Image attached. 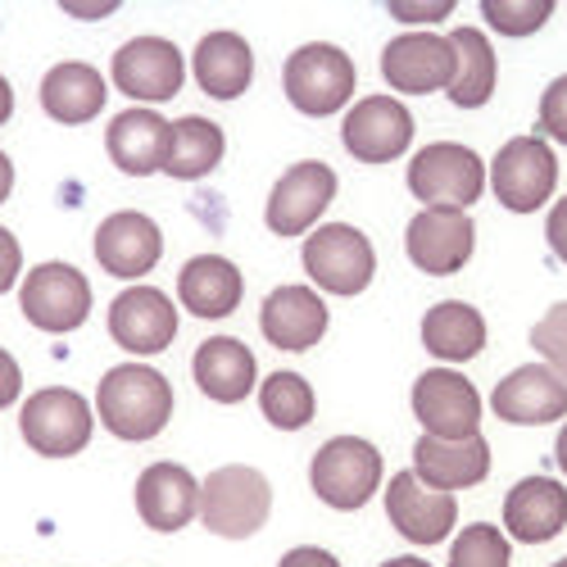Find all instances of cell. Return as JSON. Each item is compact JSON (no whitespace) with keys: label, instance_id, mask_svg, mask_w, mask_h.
Wrapping results in <instances>:
<instances>
[{"label":"cell","instance_id":"6da1fadb","mask_svg":"<svg viewBox=\"0 0 567 567\" xmlns=\"http://www.w3.org/2000/svg\"><path fill=\"white\" fill-rule=\"evenodd\" d=\"M96 409L118 441H151L173 417V386L164 372L146 363H118L101 377Z\"/></svg>","mask_w":567,"mask_h":567},{"label":"cell","instance_id":"7a4b0ae2","mask_svg":"<svg viewBox=\"0 0 567 567\" xmlns=\"http://www.w3.org/2000/svg\"><path fill=\"white\" fill-rule=\"evenodd\" d=\"M272 513V486L259 467L227 463L200 482V523L223 540L255 536Z\"/></svg>","mask_w":567,"mask_h":567},{"label":"cell","instance_id":"3957f363","mask_svg":"<svg viewBox=\"0 0 567 567\" xmlns=\"http://www.w3.org/2000/svg\"><path fill=\"white\" fill-rule=\"evenodd\" d=\"M486 186V164L472 146L458 141H436V146L417 151L409 164V192L422 200V209H458L482 196Z\"/></svg>","mask_w":567,"mask_h":567},{"label":"cell","instance_id":"277c9868","mask_svg":"<svg viewBox=\"0 0 567 567\" xmlns=\"http://www.w3.org/2000/svg\"><path fill=\"white\" fill-rule=\"evenodd\" d=\"M281 86H287V101L300 114H337L354 96V60L332 41H309L281 69Z\"/></svg>","mask_w":567,"mask_h":567},{"label":"cell","instance_id":"5b68a950","mask_svg":"<svg viewBox=\"0 0 567 567\" xmlns=\"http://www.w3.org/2000/svg\"><path fill=\"white\" fill-rule=\"evenodd\" d=\"M309 482L327 508L354 513L377 495V486H382V454H377V445L363 436H332L313 454Z\"/></svg>","mask_w":567,"mask_h":567},{"label":"cell","instance_id":"8992f818","mask_svg":"<svg viewBox=\"0 0 567 567\" xmlns=\"http://www.w3.org/2000/svg\"><path fill=\"white\" fill-rule=\"evenodd\" d=\"M305 272L327 296H359L377 272L372 241L350 223H327L313 236H305Z\"/></svg>","mask_w":567,"mask_h":567},{"label":"cell","instance_id":"52a82bcc","mask_svg":"<svg viewBox=\"0 0 567 567\" xmlns=\"http://www.w3.org/2000/svg\"><path fill=\"white\" fill-rule=\"evenodd\" d=\"M491 186L495 200L513 214H536L558 186V159L545 146V136H513L499 146L491 164Z\"/></svg>","mask_w":567,"mask_h":567},{"label":"cell","instance_id":"ba28073f","mask_svg":"<svg viewBox=\"0 0 567 567\" xmlns=\"http://www.w3.org/2000/svg\"><path fill=\"white\" fill-rule=\"evenodd\" d=\"M413 413L422 436L436 441H467L482 432V395L454 368H432L413 382Z\"/></svg>","mask_w":567,"mask_h":567},{"label":"cell","instance_id":"9c48e42d","mask_svg":"<svg viewBox=\"0 0 567 567\" xmlns=\"http://www.w3.org/2000/svg\"><path fill=\"white\" fill-rule=\"evenodd\" d=\"M91 404L69 391V386H45L37 391L23 413H19V427H23V441L45 454V458H69L78 450H86L91 441Z\"/></svg>","mask_w":567,"mask_h":567},{"label":"cell","instance_id":"30bf717a","mask_svg":"<svg viewBox=\"0 0 567 567\" xmlns=\"http://www.w3.org/2000/svg\"><path fill=\"white\" fill-rule=\"evenodd\" d=\"M19 305L32 327H41V332H51V337H64L73 327H82L91 313V281L73 264H37L23 277Z\"/></svg>","mask_w":567,"mask_h":567},{"label":"cell","instance_id":"8fae6325","mask_svg":"<svg viewBox=\"0 0 567 567\" xmlns=\"http://www.w3.org/2000/svg\"><path fill=\"white\" fill-rule=\"evenodd\" d=\"M182 82H186V64L168 37H132L114 55V86L132 101L146 105L173 101Z\"/></svg>","mask_w":567,"mask_h":567},{"label":"cell","instance_id":"7c38bea8","mask_svg":"<svg viewBox=\"0 0 567 567\" xmlns=\"http://www.w3.org/2000/svg\"><path fill=\"white\" fill-rule=\"evenodd\" d=\"M337 196V173L332 164H318V159H305V164H291V173H281L272 196H268V231L277 236H305Z\"/></svg>","mask_w":567,"mask_h":567},{"label":"cell","instance_id":"4fadbf2b","mask_svg":"<svg viewBox=\"0 0 567 567\" xmlns=\"http://www.w3.org/2000/svg\"><path fill=\"white\" fill-rule=\"evenodd\" d=\"M454 69H458V55L450 37H436V32H409V37H395L382 55V73L395 91L404 96H432V91H450L454 82Z\"/></svg>","mask_w":567,"mask_h":567},{"label":"cell","instance_id":"5bb4252c","mask_svg":"<svg viewBox=\"0 0 567 567\" xmlns=\"http://www.w3.org/2000/svg\"><path fill=\"white\" fill-rule=\"evenodd\" d=\"M491 409L513 427H545V422L567 417V382L549 363H523L495 386Z\"/></svg>","mask_w":567,"mask_h":567},{"label":"cell","instance_id":"9a60e30c","mask_svg":"<svg viewBox=\"0 0 567 567\" xmlns=\"http://www.w3.org/2000/svg\"><path fill=\"white\" fill-rule=\"evenodd\" d=\"M404 250H409L413 268L432 272V277H450L472 259V250H477V227H472V218L458 209H422L409 223Z\"/></svg>","mask_w":567,"mask_h":567},{"label":"cell","instance_id":"2e32d148","mask_svg":"<svg viewBox=\"0 0 567 567\" xmlns=\"http://www.w3.org/2000/svg\"><path fill=\"white\" fill-rule=\"evenodd\" d=\"M341 136H346V151L359 164H391L413 141V114L395 96H363L346 114Z\"/></svg>","mask_w":567,"mask_h":567},{"label":"cell","instance_id":"e0dca14e","mask_svg":"<svg viewBox=\"0 0 567 567\" xmlns=\"http://www.w3.org/2000/svg\"><path fill=\"white\" fill-rule=\"evenodd\" d=\"M386 517L395 523V532L413 545H441L454 523H458V499L450 491H432L422 486L409 472H395L386 486Z\"/></svg>","mask_w":567,"mask_h":567},{"label":"cell","instance_id":"ac0fdd59","mask_svg":"<svg viewBox=\"0 0 567 567\" xmlns=\"http://www.w3.org/2000/svg\"><path fill=\"white\" fill-rule=\"evenodd\" d=\"M110 337L132 354H159L177 337V309L155 287H127L110 305Z\"/></svg>","mask_w":567,"mask_h":567},{"label":"cell","instance_id":"d6986e66","mask_svg":"<svg viewBox=\"0 0 567 567\" xmlns=\"http://www.w3.org/2000/svg\"><path fill=\"white\" fill-rule=\"evenodd\" d=\"M164 255V231L155 218L136 214V209H123V214H110L101 227H96V259L110 277H146Z\"/></svg>","mask_w":567,"mask_h":567},{"label":"cell","instance_id":"ffe728a7","mask_svg":"<svg viewBox=\"0 0 567 567\" xmlns=\"http://www.w3.org/2000/svg\"><path fill=\"white\" fill-rule=\"evenodd\" d=\"M136 513L151 532H182L200 513V482L182 463H151L136 477Z\"/></svg>","mask_w":567,"mask_h":567},{"label":"cell","instance_id":"44dd1931","mask_svg":"<svg viewBox=\"0 0 567 567\" xmlns=\"http://www.w3.org/2000/svg\"><path fill=\"white\" fill-rule=\"evenodd\" d=\"M491 472V445L486 436H467V441H436V436H422L413 445V477L432 491H467L486 482Z\"/></svg>","mask_w":567,"mask_h":567},{"label":"cell","instance_id":"7402d4cb","mask_svg":"<svg viewBox=\"0 0 567 567\" xmlns=\"http://www.w3.org/2000/svg\"><path fill=\"white\" fill-rule=\"evenodd\" d=\"M259 327L277 350H313L327 337V305L309 287H277L264 300Z\"/></svg>","mask_w":567,"mask_h":567},{"label":"cell","instance_id":"603a6c76","mask_svg":"<svg viewBox=\"0 0 567 567\" xmlns=\"http://www.w3.org/2000/svg\"><path fill=\"white\" fill-rule=\"evenodd\" d=\"M504 527L523 545H545L567 527V491L554 477H523L504 499Z\"/></svg>","mask_w":567,"mask_h":567},{"label":"cell","instance_id":"cb8c5ba5","mask_svg":"<svg viewBox=\"0 0 567 567\" xmlns=\"http://www.w3.org/2000/svg\"><path fill=\"white\" fill-rule=\"evenodd\" d=\"M168 127L155 110H123L110 118V132H105V151L110 159L132 173V177H151V173H164V155H168Z\"/></svg>","mask_w":567,"mask_h":567},{"label":"cell","instance_id":"d4e9b609","mask_svg":"<svg viewBox=\"0 0 567 567\" xmlns=\"http://www.w3.org/2000/svg\"><path fill=\"white\" fill-rule=\"evenodd\" d=\"M177 296H182V309H192L196 318H227V313H236V305H241L246 281L231 259L196 255L177 272Z\"/></svg>","mask_w":567,"mask_h":567},{"label":"cell","instance_id":"484cf974","mask_svg":"<svg viewBox=\"0 0 567 567\" xmlns=\"http://www.w3.org/2000/svg\"><path fill=\"white\" fill-rule=\"evenodd\" d=\"M192 372H196L200 391L218 404H241L259 382V363H255L250 346H241L236 337H209L196 350Z\"/></svg>","mask_w":567,"mask_h":567},{"label":"cell","instance_id":"4316f807","mask_svg":"<svg viewBox=\"0 0 567 567\" xmlns=\"http://www.w3.org/2000/svg\"><path fill=\"white\" fill-rule=\"evenodd\" d=\"M196 82L214 101H236L255 82V51L241 32H209L196 45Z\"/></svg>","mask_w":567,"mask_h":567},{"label":"cell","instance_id":"83f0119b","mask_svg":"<svg viewBox=\"0 0 567 567\" xmlns=\"http://www.w3.org/2000/svg\"><path fill=\"white\" fill-rule=\"evenodd\" d=\"M41 110L55 123H91L105 110V78L82 60L55 64L41 78Z\"/></svg>","mask_w":567,"mask_h":567},{"label":"cell","instance_id":"f1b7e54d","mask_svg":"<svg viewBox=\"0 0 567 567\" xmlns=\"http://www.w3.org/2000/svg\"><path fill=\"white\" fill-rule=\"evenodd\" d=\"M227 151V136L218 123L200 118V114H186L168 127V155H164V173L177 182H200L205 173H214L223 164Z\"/></svg>","mask_w":567,"mask_h":567},{"label":"cell","instance_id":"f546056e","mask_svg":"<svg viewBox=\"0 0 567 567\" xmlns=\"http://www.w3.org/2000/svg\"><path fill=\"white\" fill-rule=\"evenodd\" d=\"M422 346H427L436 359H450V363L477 359L486 350V318L463 300H445V305L427 309V318H422Z\"/></svg>","mask_w":567,"mask_h":567},{"label":"cell","instance_id":"4dcf8cb0","mask_svg":"<svg viewBox=\"0 0 567 567\" xmlns=\"http://www.w3.org/2000/svg\"><path fill=\"white\" fill-rule=\"evenodd\" d=\"M450 45L458 55V69H454V82H450V101L458 110H482L491 101V91H495V51H491V41L477 28H454Z\"/></svg>","mask_w":567,"mask_h":567},{"label":"cell","instance_id":"1f68e13d","mask_svg":"<svg viewBox=\"0 0 567 567\" xmlns=\"http://www.w3.org/2000/svg\"><path fill=\"white\" fill-rule=\"evenodd\" d=\"M259 409H264V417L272 422V427L300 432L313 422L318 400H313V386L300 372H272L268 382H259Z\"/></svg>","mask_w":567,"mask_h":567},{"label":"cell","instance_id":"d6a6232c","mask_svg":"<svg viewBox=\"0 0 567 567\" xmlns=\"http://www.w3.org/2000/svg\"><path fill=\"white\" fill-rule=\"evenodd\" d=\"M450 567H513L508 536L499 527H486V523L463 527L454 549H450Z\"/></svg>","mask_w":567,"mask_h":567},{"label":"cell","instance_id":"836d02e7","mask_svg":"<svg viewBox=\"0 0 567 567\" xmlns=\"http://www.w3.org/2000/svg\"><path fill=\"white\" fill-rule=\"evenodd\" d=\"M482 14L504 37H532L554 14V0H482Z\"/></svg>","mask_w":567,"mask_h":567},{"label":"cell","instance_id":"e575fe53","mask_svg":"<svg viewBox=\"0 0 567 567\" xmlns=\"http://www.w3.org/2000/svg\"><path fill=\"white\" fill-rule=\"evenodd\" d=\"M532 346L540 354V363H549L563 382H567V300L554 305L536 327H532Z\"/></svg>","mask_w":567,"mask_h":567},{"label":"cell","instance_id":"d590c367","mask_svg":"<svg viewBox=\"0 0 567 567\" xmlns=\"http://www.w3.org/2000/svg\"><path fill=\"white\" fill-rule=\"evenodd\" d=\"M540 127H545V136H554V141H563V146H567V73L545 86V96H540Z\"/></svg>","mask_w":567,"mask_h":567},{"label":"cell","instance_id":"8d00e7d4","mask_svg":"<svg viewBox=\"0 0 567 567\" xmlns=\"http://www.w3.org/2000/svg\"><path fill=\"white\" fill-rule=\"evenodd\" d=\"M19 272H23V250H19V241H14V231L0 227V296L14 287Z\"/></svg>","mask_w":567,"mask_h":567},{"label":"cell","instance_id":"74e56055","mask_svg":"<svg viewBox=\"0 0 567 567\" xmlns=\"http://www.w3.org/2000/svg\"><path fill=\"white\" fill-rule=\"evenodd\" d=\"M391 14L404 23H441L454 14L450 0H436V6H409V0H391Z\"/></svg>","mask_w":567,"mask_h":567},{"label":"cell","instance_id":"f35d334b","mask_svg":"<svg viewBox=\"0 0 567 567\" xmlns=\"http://www.w3.org/2000/svg\"><path fill=\"white\" fill-rule=\"evenodd\" d=\"M19 391H23V372H19L14 354L0 350V409L14 404V400H19Z\"/></svg>","mask_w":567,"mask_h":567},{"label":"cell","instance_id":"ab89813d","mask_svg":"<svg viewBox=\"0 0 567 567\" xmlns=\"http://www.w3.org/2000/svg\"><path fill=\"white\" fill-rule=\"evenodd\" d=\"M277 567H341V563H337V554H327L318 545H300V549H287V558Z\"/></svg>","mask_w":567,"mask_h":567},{"label":"cell","instance_id":"60d3db41","mask_svg":"<svg viewBox=\"0 0 567 567\" xmlns=\"http://www.w3.org/2000/svg\"><path fill=\"white\" fill-rule=\"evenodd\" d=\"M545 236H549V250L567 264V196L549 209V227H545Z\"/></svg>","mask_w":567,"mask_h":567},{"label":"cell","instance_id":"b9f144b4","mask_svg":"<svg viewBox=\"0 0 567 567\" xmlns=\"http://www.w3.org/2000/svg\"><path fill=\"white\" fill-rule=\"evenodd\" d=\"M14 192V164H10V155L0 151V200H6Z\"/></svg>","mask_w":567,"mask_h":567},{"label":"cell","instance_id":"7bdbcfd3","mask_svg":"<svg viewBox=\"0 0 567 567\" xmlns=\"http://www.w3.org/2000/svg\"><path fill=\"white\" fill-rule=\"evenodd\" d=\"M14 114V91H10V82L6 78H0V123H6Z\"/></svg>","mask_w":567,"mask_h":567},{"label":"cell","instance_id":"ee69618b","mask_svg":"<svg viewBox=\"0 0 567 567\" xmlns=\"http://www.w3.org/2000/svg\"><path fill=\"white\" fill-rule=\"evenodd\" d=\"M554 454H558V467L567 472V422H563V432H558V445H554Z\"/></svg>","mask_w":567,"mask_h":567},{"label":"cell","instance_id":"f6af8a7d","mask_svg":"<svg viewBox=\"0 0 567 567\" xmlns=\"http://www.w3.org/2000/svg\"><path fill=\"white\" fill-rule=\"evenodd\" d=\"M382 567H432L427 558H391V563H382Z\"/></svg>","mask_w":567,"mask_h":567},{"label":"cell","instance_id":"bcb514c9","mask_svg":"<svg viewBox=\"0 0 567 567\" xmlns=\"http://www.w3.org/2000/svg\"><path fill=\"white\" fill-rule=\"evenodd\" d=\"M554 567H567V558H558V563H554Z\"/></svg>","mask_w":567,"mask_h":567}]
</instances>
